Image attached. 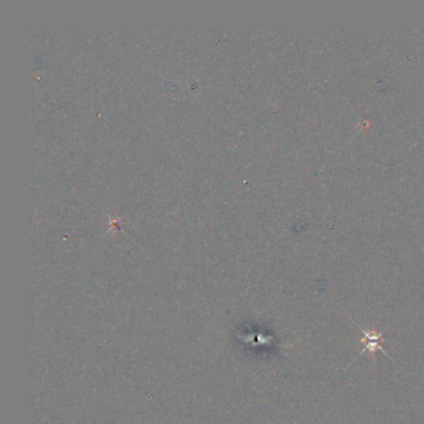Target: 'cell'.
I'll use <instances>...</instances> for the list:
<instances>
[{
	"label": "cell",
	"mask_w": 424,
	"mask_h": 424,
	"mask_svg": "<svg viewBox=\"0 0 424 424\" xmlns=\"http://www.w3.org/2000/svg\"><path fill=\"white\" fill-rule=\"evenodd\" d=\"M356 326L360 329V331L362 332V342L365 344V347H363L362 349H361L360 354H358V357L362 356V354H365L366 352H370L372 356H375V352L377 351V349H380L381 352H383V353L385 354L387 357H389V354H388V352L385 351V348L383 347V341H385V339H383V332L382 334H377V332L375 331V330H366L363 329V327H361L358 323H356ZM390 360L393 361V358L392 357H389Z\"/></svg>",
	"instance_id": "obj_1"
}]
</instances>
